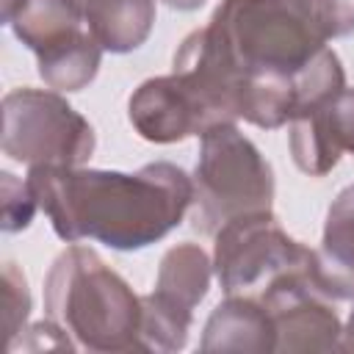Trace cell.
Here are the masks:
<instances>
[{
	"mask_svg": "<svg viewBox=\"0 0 354 354\" xmlns=\"http://www.w3.org/2000/svg\"><path fill=\"white\" fill-rule=\"evenodd\" d=\"M25 180L61 241L88 238L116 252H136L160 241L194 202V180L169 160L147 163L133 174L86 166H30Z\"/></svg>",
	"mask_w": 354,
	"mask_h": 354,
	"instance_id": "1",
	"label": "cell"
},
{
	"mask_svg": "<svg viewBox=\"0 0 354 354\" xmlns=\"http://www.w3.org/2000/svg\"><path fill=\"white\" fill-rule=\"evenodd\" d=\"M199 36L232 75L241 108L249 75L296 77L335 39V30L324 0H221Z\"/></svg>",
	"mask_w": 354,
	"mask_h": 354,
	"instance_id": "2",
	"label": "cell"
},
{
	"mask_svg": "<svg viewBox=\"0 0 354 354\" xmlns=\"http://www.w3.org/2000/svg\"><path fill=\"white\" fill-rule=\"evenodd\" d=\"M44 315L75 348L97 354L138 351L141 296L94 249L66 246L44 277Z\"/></svg>",
	"mask_w": 354,
	"mask_h": 354,
	"instance_id": "3",
	"label": "cell"
},
{
	"mask_svg": "<svg viewBox=\"0 0 354 354\" xmlns=\"http://www.w3.org/2000/svg\"><path fill=\"white\" fill-rule=\"evenodd\" d=\"M191 180V221L202 235H216L238 216L266 213L274 202L271 163L235 122L213 124L199 136V160Z\"/></svg>",
	"mask_w": 354,
	"mask_h": 354,
	"instance_id": "4",
	"label": "cell"
},
{
	"mask_svg": "<svg viewBox=\"0 0 354 354\" xmlns=\"http://www.w3.org/2000/svg\"><path fill=\"white\" fill-rule=\"evenodd\" d=\"M3 155L30 166H83L94 147V127L61 91L14 88L3 97Z\"/></svg>",
	"mask_w": 354,
	"mask_h": 354,
	"instance_id": "5",
	"label": "cell"
},
{
	"mask_svg": "<svg viewBox=\"0 0 354 354\" xmlns=\"http://www.w3.org/2000/svg\"><path fill=\"white\" fill-rule=\"evenodd\" d=\"M14 36L36 55L39 77L53 91L86 88L102 61L80 0H22L8 19Z\"/></svg>",
	"mask_w": 354,
	"mask_h": 354,
	"instance_id": "6",
	"label": "cell"
},
{
	"mask_svg": "<svg viewBox=\"0 0 354 354\" xmlns=\"http://www.w3.org/2000/svg\"><path fill=\"white\" fill-rule=\"evenodd\" d=\"M213 238V271L224 293H241L288 268L307 266L315 257V249L293 241L271 210L238 216Z\"/></svg>",
	"mask_w": 354,
	"mask_h": 354,
	"instance_id": "7",
	"label": "cell"
},
{
	"mask_svg": "<svg viewBox=\"0 0 354 354\" xmlns=\"http://www.w3.org/2000/svg\"><path fill=\"white\" fill-rule=\"evenodd\" d=\"M260 301L266 304L274 324V351L340 348L343 324L332 307V299L315 285V257L307 266L271 277Z\"/></svg>",
	"mask_w": 354,
	"mask_h": 354,
	"instance_id": "8",
	"label": "cell"
},
{
	"mask_svg": "<svg viewBox=\"0 0 354 354\" xmlns=\"http://www.w3.org/2000/svg\"><path fill=\"white\" fill-rule=\"evenodd\" d=\"M127 116L136 133L152 144H174L188 136H202L216 124L202 100L177 72L144 80L127 100Z\"/></svg>",
	"mask_w": 354,
	"mask_h": 354,
	"instance_id": "9",
	"label": "cell"
},
{
	"mask_svg": "<svg viewBox=\"0 0 354 354\" xmlns=\"http://www.w3.org/2000/svg\"><path fill=\"white\" fill-rule=\"evenodd\" d=\"M288 124V147L299 171L310 177L329 174L343 152L354 155V88H340Z\"/></svg>",
	"mask_w": 354,
	"mask_h": 354,
	"instance_id": "10",
	"label": "cell"
},
{
	"mask_svg": "<svg viewBox=\"0 0 354 354\" xmlns=\"http://www.w3.org/2000/svg\"><path fill=\"white\" fill-rule=\"evenodd\" d=\"M315 285L335 301L354 299V183L326 210L321 249H315Z\"/></svg>",
	"mask_w": 354,
	"mask_h": 354,
	"instance_id": "11",
	"label": "cell"
},
{
	"mask_svg": "<svg viewBox=\"0 0 354 354\" xmlns=\"http://www.w3.org/2000/svg\"><path fill=\"white\" fill-rule=\"evenodd\" d=\"M202 351H274V324L260 299L227 293V299L210 313L202 340Z\"/></svg>",
	"mask_w": 354,
	"mask_h": 354,
	"instance_id": "12",
	"label": "cell"
},
{
	"mask_svg": "<svg viewBox=\"0 0 354 354\" xmlns=\"http://www.w3.org/2000/svg\"><path fill=\"white\" fill-rule=\"evenodd\" d=\"M213 260L199 243H177L166 249L155 277V296L177 313L194 315V307L207 296Z\"/></svg>",
	"mask_w": 354,
	"mask_h": 354,
	"instance_id": "13",
	"label": "cell"
},
{
	"mask_svg": "<svg viewBox=\"0 0 354 354\" xmlns=\"http://www.w3.org/2000/svg\"><path fill=\"white\" fill-rule=\"evenodd\" d=\"M80 6L102 50L116 55L138 50L155 25V0H80Z\"/></svg>",
	"mask_w": 354,
	"mask_h": 354,
	"instance_id": "14",
	"label": "cell"
},
{
	"mask_svg": "<svg viewBox=\"0 0 354 354\" xmlns=\"http://www.w3.org/2000/svg\"><path fill=\"white\" fill-rule=\"evenodd\" d=\"M30 313V293L25 274L17 268V263L3 266V329H6V351L17 343L19 332H25V321Z\"/></svg>",
	"mask_w": 354,
	"mask_h": 354,
	"instance_id": "15",
	"label": "cell"
},
{
	"mask_svg": "<svg viewBox=\"0 0 354 354\" xmlns=\"http://www.w3.org/2000/svg\"><path fill=\"white\" fill-rule=\"evenodd\" d=\"M0 194H3V230L6 232L25 230L30 224L33 213L39 210L28 180H17L11 171H3L0 174Z\"/></svg>",
	"mask_w": 354,
	"mask_h": 354,
	"instance_id": "16",
	"label": "cell"
},
{
	"mask_svg": "<svg viewBox=\"0 0 354 354\" xmlns=\"http://www.w3.org/2000/svg\"><path fill=\"white\" fill-rule=\"evenodd\" d=\"M337 351H354V310H351V315H348V324L343 326V335H340V348Z\"/></svg>",
	"mask_w": 354,
	"mask_h": 354,
	"instance_id": "17",
	"label": "cell"
},
{
	"mask_svg": "<svg viewBox=\"0 0 354 354\" xmlns=\"http://www.w3.org/2000/svg\"><path fill=\"white\" fill-rule=\"evenodd\" d=\"M160 3H166L169 8H177V11H194V8L205 6V0H160Z\"/></svg>",
	"mask_w": 354,
	"mask_h": 354,
	"instance_id": "18",
	"label": "cell"
},
{
	"mask_svg": "<svg viewBox=\"0 0 354 354\" xmlns=\"http://www.w3.org/2000/svg\"><path fill=\"white\" fill-rule=\"evenodd\" d=\"M22 6V0H0V17H3V22L8 25V19L14 17V11Z\"/></svg>",
	"mask_w": 354,
	"mask_h": 354,
	"instance_id": "19",
	"label": "cell"
}]
</instances>
